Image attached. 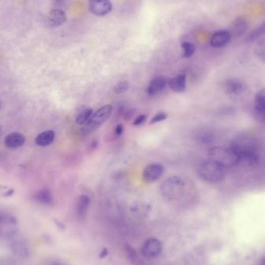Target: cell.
<instances>
[{"label":"cell","instance_id":"6da1fadb","mask_svg":"<svg viewBox=\"0 0 265 265\" xmlns=\"http://www.w3.org/2000/svg\"><path fill=\"white\" fill-rule=\"evenodd\" d=\"M238 155L240 164L249 167H254L260 162L258 144L255 139L250 137L240 136L234 140L231 148Z\"/></svg>","mask_w":265,"mask_h":265},{"label":"cell","instance_id":"7a4b0ae2","mask_svg":"<svg viewBox=\"0 0 265 265\" xmlns=\"http://www.w3.org/2000/svg\"><path fill=\"white\" fill-rule=\"evenodd\" d=\"M209 160L222 166V167H233L238 165L240 158L232 148L224 147H214L208 153Z\"/></svg>","mask_w":265,"mask_h":265},{"label":"cell","instance_id":"3957f363","mask_svg":"<svg viewBox=\"0 0 265 265\" xmlns=\"http://www.w3.org/2000/svg\"><path fill=\"white\" fill-rule=\"evenodd\" d=\"M198 172L204 181L212 184L222 183L225 178V168L210 160L202 162Z\"/></svg>","mask_w":265,"mask_h":265},{"label":"cell","instance_id":"277c9868","mask_svg":"<svg viewBox=\"0 0 265 265\" xmlns=\"http://www.w3.org/2000/svg\"><path fill=\"white\" fill-rule=\"evenodd\" d=\"M113 112V106L111 105H105L102 106L97 111L93 113L87 123L84 125L81 131L84 135H89L94 132L97 128L105 123L107 119L111 116Z\"/></svg>","mask_w":265,"mask_h":265},{"label":"cell","instance_id":"5b68a950","mask_svg":"<svg viewBox=\"0 0 265 265\" xmlns=\"http://www.w3.org/2000/svg\"><path fill=\"white\" fill-rule=\"evenodd\" d=\"M185 188V182L178 176H172L164 181L160 187V192L167 199H176L181 194Z\"/></svg>","mask_w":265,"mask_h":265},{"label":"cell","instance_id":"8992f818","mask_svg":"<svg viewBox=\"0 0 265 265\" xmlns=\"http://www.w3.org/2000/svg\"><path fill=\"white\" fill-rule=\"evenodd\" d=\"M10 248L13 254L18 258L27 259L30 256V250L28 243L24 237L15 234L9 238Z\"/></svg>","mask_w":265,"mask_h":265},{"label":"cell","instance_id":"52a82bcc","mask_svg":"<svg viewBox=\"0 0 265 265\" xmlns=\"http://www.w3.org/2000/svg\"><path fill=\"white\" fill-rule=\"evenodd\" d=\"M17 233V221L13 215L0 213V236L10 238Z\"/></svg>","mask_w":265,"mask_h":265},{"label":"cell","instance_id":"ba28073f","mask_svg":"<svg viewBox=\"0 0 265 265\" xmlns=\"http://www.w3.org/2000/svg\"><path fill=\"white\" fill-rule=\"evenodd\" d=\"M163 246L157 238H149L144 243L142 247V254L147 258L158 257L162 252Z\"/></svg>","mask_w":265,"mask_h":265},{"label":"cell","instance_id":"9c48e42d","mask_svg":"<svg viewBox=\"0 0 265 265\" xmlns=\"http://www.w3.org/2000/svg\"><path fill=\"white\" fill-rule=\"evenodd\" d=\"M164 172V167L159 163L148 164L144 168L142 172V179L146 183H152L162 177Z\"/></svg>","mask_w":265,"mask_h":265},{"label":"cell","instance_id":"30bf717a","mask_svg":"<svg viewBox=\"0 0 265 265\" xmlns=\"http://www.w3.org/2000/svg\"><path fill=\"white\" fill-rule=\"evenodd\" d=\"M112 4L109 0H90L89 10L98 17L107 15L112 10Z\"/></svg>","mask_w":265,"mask_h":265},{"label":"cell","instance_id":"8fae6325","mask_svg":"<svg viewBox=\"0 0 265 265\" xmlns=\"http://www.w3.org/2000/svg\"><path fill=\"white\" fill-rule=\"evenodd\" d=\"M67 17L65 12L59 9L51 10L46 17V24L49 27H59L66 22Z\"/></svg>","mask_w":265,"mask_h":265},{"label":"cell","instance_id":"7c38bea8","mask_svg":"<svg viewBox=\"0 0 265 265\" xmlns=\"http://www.w3.org/2000/svg\"><path fill=\"white\" fill-rule=\"evenodd\" d=\"M25 141V137L22 135L21 132H13L6 136L4 139V144L7 148L10 149H17V148H21Z\"/></svg>","mask_w":265,"mask_h":265},{"label":"cell","instance_id":"4fadbf2b","mask_svg":"<svg viewBox=\"0 0 265 265\" xmlns=\"http://www.w3.org/2000/svg\"><path fill=\"white\" fill-rule=\"evenodd\" d=\"M231 39V33L228 30H219L212 35L210 43L212 48H221L225 46Z\"/></svg>","mask_w":265,"mask_h":265},{"label":"cell","instance_id":"5bb4252c","mask_svg":"<svg viewBox=\"0 0 265 265\" xmlns=\"http://www.w3.org/2000/svg\"><path fill=\"white\" fill-rule=\"evenodd\" d=\"M167 81L164 77H157L154 78L149 83L148 88H147V93L150 96H155L158 93H161L163 90L167 86Z\"/></svg>","mask_w":265,"mask_h":265},{"label":"cell","instance_id":"9a60e30c","mask_svg":"<svg viewBox=\"0 0 265 265\" xmlns=\"http://www.w3.org/2000/svg\"><path fill=\"white\" fill-rule=\"evenodd\" d=\"M90 206V199L87 195H82L77 199L75 212L78 217L84 218L88 212Z\"/></svg>","mask_w":265,"mask_h":265},{"label":"cell","instance_id":"2e32d148","mask_svg":"<svg viewBox=\"0 0 265 265\" xmlns=\"http://www.w3.org/2000/svg\"><path fill=\"white\" fill-rule=\"evenodd\" d=\"M224 90L230 96H238L244 91V85L238 80L230 79L224 84Z\"/></svg>","mask_w":265,"mask_h":265},{"label":"cell","instance_id":"e0dca14e","mask_svg":"<svg viewBox=\"0 0 265 265\" xmlns=\"http://www.w3.org/2000/svg\"><path fill=\"white\" fill-rule=\"evenodd\" d=\"M169 88L175 93H182L186 90L187 78L185 75H179L169 80Z\"/></svg>","mask_w":265,"mask_h":265},{"label":"cell","instance_id":"ac0fdd59","mask_svg":"<svg viewBox=\"0 0 265 265\" xmlns=\"http://www.w3.org/2000/svg\"><path fill=\"white\" fill-rule=\"evenodd\" d=\"M33 199L43 206H51L53 203V196L49 189H42L33 195Z\"/></svg>","mask_w":265,"mask_h":265},{"label":"cell","instance_id":"d6986e66","mask_svg":"<svg viewBox=\"0 0 265 265\" xmlns=\"http://www.w3.org/2000/svg\"><path fill=\"white\" fill-rule=\"evenodd\" d=\"M55 132L54 130H45L41 132L35 138V144L39 147H48L55 141Z\"/></svg>","mask_w":265,"mask_h":265},{"label":"cell","instance_id":"ffe728a7","mask_svg":"<svg viewBox=\"0 0 265 265\" xmlns=\"http://www.w3.org/2000/svg\"><path fill=\"white\" fill-rule=\"evenodd\" d=\"M254 107L258 114L263 115L265 112V93L264 90H260L257 93L254 100Z\"/></svg>","mask_w":265,"mask_h":265},{"label":"cell","instance_id":"44dd1931","mask_svg":"<svg viewBox=\"0 0 265 265\" xmlns=\"http://www.w3.org/2000/svg\"><path fill=\"white\" fill-rule=\"evenodd\" d=\"M93 113H94V110L90 109V108L84 109V110H82L77 115V117H75V123L79 126H84L90 119Z\"/></svg>","mask_w":265,"mask_h":265},{"label":"cell","instance_id":"7402d4cb","mask_svg":"<svg viewBox=\"0 0 265 265\" xmlns=\"http://www.w3.org/2000/svg\"><path fill=\"white\" fill-rule=\"evenodd\" d=\"M182 56L184 58H190L193 56L195 52V46L190 42H183L181 43Z\"/></svg>","mask_w":265,"mask_h":265},{"label":"cell","instance_id":"603a6c76","mask_svg":"<svg viewBox=\"0 0 265 265\" xmlns=\"http://www.w3.org/2000/svg\"><path fill=\"white\" fill-rule=\"evenodd\" d=\"M198 141L203 144H210L214 141L213 135L209 131H202L199 132L197 138Z\"/></svg>","mask_w":265,"mask_h":265},{"label":"cell","instance_id":"cb8c5ba5","mask_svg":"<svg viewBox=\"0 0 265 265\" xmlns=\"http://www.w3.org/2000/svg\"><path fill=\"white\" fill-rule=\"evenodd\" d=\"M246 28H247V23L244 20H238L236 21L235 24L233 27V32L234 33H237V34H241L245 31Z\"/></svg>","mask_w":265,"mask_h":265},{"label":"cell","instance_id":"d4e9b609","mask_svg":"<svg viewBox=\"0 0 265 265\" xmlns=\"http://www.w3.org/2000/svg\"><path fill=\"white\" fill-rule=\"evenodd\" d=\"M129 89V84L128 81H120V82L118 83L117 85H115V93L117 94H123L125 92L128 91V90Z\"/></svg>","mask_w":265,"mask_h":265},{"label":"cell","instance_id":"484cf974","mask_svg":"<svg viewBox=\"0 0 265 265\" xmlns=\"http://www.w3.org/2000/svg\"><path fill=\"white\" fill-rule=\"evenodd\" d=\"M167 118V114L166 113H159L156 114L152 118L150 121V124H155V123H160L164 121Z\"/></svg>","mask_w":265,"mask_h":265},{"label":"cell","instance_id":"4316f807","mask_svg":"<svg viewBox=\"0 0 265 265\" xmlns=\"http://www.w3.org/2000/svg\"><path fill=\"white\" fill-rule=\"evenodd\" d=\"M125 248H126L127 254H128L129 258L132 259V260H135V259H136V251L132 248V247H131L129 244H126Z\"/></svg>","mask_w":265,"mask_h":265},{"label":"cell","instance_id":"83f0119b","mask_svg":"<svg viewBox=\"0 0 265 265\" xmlns=\"http://www.w3.org/2000/svg\"><path fill=\"white\" fill-rule=\"evenodd\" d=\"M0 265H17V263L10 257H2L0 258Z\"/></svg>","mask_w":265,"mask_h":265},{"label":"cell","instance_id":"f1b7e54d","mask_svg":"<svg viewBox=\"0 0 265 265\" xmlns=\"http://www.w3.org/2000/svg\"><path fill=\"white\" fill-rule=\"evenodd\" d=\"M263 30H264V27H263V26L259 27L257 30H256L255 31L252 33V34L250 36V38L251 39V40L257 38V37H258L260 35L263 34Z\"/></svg>","mask_w":265,"mask_h":265},{"label":"cell","instance_id":"f546056e","mask_svg":"<svg viewBox=\"0 0 265 265\" xmlns=\"http://www.w3.org/2000/svg\"><path fill=\"white\" fill-rule=\"evenodd\" d=\"M146 119V116L145 115H140L138 117L135 118V121L133 122L134 126H139L145 122Z\"/></svg>","mask_w":265,"mask_h":265},{"label":"cell","instance_id":"4dcf8cb0","mask_svg":"<svg viewBox=\"0 0 265 265\" xmlns=\"http://www.w3.org/2000/svg\"><path fill=\"white\" fill-rule=\"evenodd\" d=\"M124 130H125V128H124L123 124H118L116 128H115V135H118V136H121V135H123Z\"/></svg>","mask_w":265,"mask_h":265},{"label":"cell","instance_id":"1f68e13d","mask_svg":"<svg viewBox=\"0 0 265 265\" xmlns=\"http://www.w3.org/2000/svg\"><path fill=\"white\" fill-rule=\"evenodd\" d=\"M108 255V250L107 248H103L100 254V258H104Z\"/></svg>","mask_w":265,"mask_h":265},{"label":"cell","instance_id":"d6a6232c","mask_svg":"<svg viewBox=\"0 0 265 265\" xmlns=\"http://www.w3.org/2000/svg\"><path fill=\"white\" fill-rule=\"evenodd\" d=\"M50 265H67L66 263L60 261H54Z\"/></svg>","mask_w":265,"mask_h":265},{"label":"cell","instance_id":"836d02e7","mask_svg":"<svg viewBox=\"0 0 265 265\" xmlns=\"http://www.w3.org/2000/svg\"><path fill=\"white\" fill-rule=\"evenodd\" d=\"M257 265H265L264 258H262Z\"/></svg>","mask_w":265,"mask_h":265},{"label":"cell","instance_id":"e575fe53","mask_svg":"<svg viewBox=\"0 0 265 265\" xmlns=\"http://www.w3.org/2000/svg\"><path fill=\"white\" fill-rule=\"evenodd\" d=\"M2 107H3L2 100H1V99H0V111H1V110H2Z\"/></svg>","mask_w":265,"mask_h":265},{"label":"cell","instance_id":"d590c367","mask_svg":"<svg viewBox=\"0 0 265 265\" xmlns=\"http://www.w3.org/2000/svg\"><path fill=\"white\" fill-rule=\"evenodd\" d=\"M0 132H1V127H0Z\"/></svg>","mask_w":265,"mask_h":265}]
</instances>
